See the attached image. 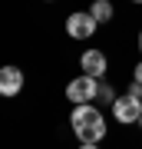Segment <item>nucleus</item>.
Listing matches in <instances>:
<instances>
[{
	"mask_svg": "<svg viewBox=\"0 0 142 149\" xmlns=\"http://www.w3.org/2000/svg\"><path fill=\"white\" fill-rule=\"evenodd\" d=\"M69 126H73V133L79 136V143H89V146H99V139L106 136V116L93 106V103H79V106H73V113H69Z\"/></svg>",
	"mask_w": 142,
	"mask_h": 149,
	"instance_id": "f257e3e1",
	"label": "nucleus"
},
{
	"mask_svg": "<svg viewBox=\"0 0 142 149\" xmlns=\"http://www.w3.org/2000/svg\"><path fill=\"white\" fill-rule=\"evenodd\" d=\"M132 80H136V83H142V60H139V66L132 70Z\"/></svg>",
	"mask_w": 142,
	"mask_h": 149,
	"instance_id": "9d476101",
	"label": "nucleus"
},
{
	"mask_svg": "<svg viewBox=\"0 0 142 149\" xmlns=\"http://www.w3.org/2000/svg\"><path fill=\"white\" fill-rule=\"evenodd\" d=\"M112 116H116V123H122V126H132V123H139L142 116V100H136V96H116V103H112Z\"/></svg>",
	"mask_w": 142,
	"mask_h": 149,
	"instance_id": "20e7f679",
	"label": "nucleus"
},
{
	"mask_svg": "<svg viewBox=\"0 0 142 149\" xmlns=\"http://www.w3.org/2000/svg\"><path fill=\"white\" fill-rule=\"evenodd\" d=\"M79 149H99V146H89V143H79Z\"/></svg>",
	"mask_w": 142,
	"mask_h": 149,
	"instance_id": "9b49d317",
	"label": "nucleus"
},
{
	"mask_svg": "<svg viewBox=\"0 0 142 149\" xmlns=\"http://www.w3.org/2000/svg\"><path fill=\"white\" fill-rule=\"evenodd\" d=\"M129 96H136V100H142V83H136V80H132V86H129Z\"/></svg>",
	"mask_w": 142,
	"mask_h": 149,
	"instance_id": "1a4fd4ad",
	"label": "nucleus"
},
{
	"mask_svg": "<svg viewBox=\"0 0 142 149\" xmlns=\"http://www.w3.org/2000/svg\"><path fill=\"white\" fill-rule=\"evenodd\" d=\"M46 3H50V0H46Z\"/></svg>",
	"mask_w": 142,
	"mask_h": 149,
	"instance_id": "2eb2a0df",
	"label": "nucleus"
},
{
	"mask_svg": "<svg viewBox=\"0 0 142 149\" xmlns=\"http://www.w3.org/2000/svg\"><path fill=\"white\" fill-rule=\"evenodd\" d=\"M89 13L96 17V23H109L112 20V3H109V0H93Z\"/></svg>",
	"mask_w": 142,
	"mask_h": 149,
	"instance_id": "0eeeda50",
	"label": "nucleus"
},
{
	"mask_svg": "<svg viewBox=\"0 0 142 149\" xmlns=\"http://www.w3.org/2000/svg\"><path fill=\"white\" fill-rule=\"evenodd\" d=\"M23 90V73L17 66H0V96H17Z\"/></svg>",
	"mask_w": 142,
	"mask_h": 149,
	"instance_id": "423d86ee",
	"label": "nucleus"
},
{
	"mask_svg": "<svg viewBox=\"0 0 142 149\" xmlns=\"http://www.w3.org/2000/svg\"><path fill=\"white\" fill-rule=\"evenodd\" d=\"M139 50H142V33H139Z\"/></svg>",
	"mask_w": 142,
	"mask_h": 149,
	"instance_id": "ddd939ff",
	"label": "nucleus"
},
{
	"mask_svg": "<svg viewBox=\"0 0 142 149\" xmlns=\"http://www.w3.org/2000/svg\"><path fill=\"white\" fill-rule=\"evenodd\" d=\"M132 3H142V0H132Z\"/></svg>",
	"mask_w": 142,
	"mask_h": 149,
	"instance_id": "4468645a",
	"label": "nucleus"
},
{
	"mask_svg": "<svg viewBox=\"0 0 142 149\" xmlns=\"http://www.w3.org/2000/svg\"><path fill=\"white\" fill-rule=\"evenodd\" d=\"M96 96H99V80L96 76H76L73 83H66V100L69 103H96Z\"/></svg>",
	"mask_w": 142,
	"mask_h": 149,
	"instance_id": "f03ea898",
	"label": "nucleus"
},
{
	"mask_svg": "<svg viewBox=\"0 0 142 149\" xmlns=\"http://www.w3.org/2000/svg\"><path fill=\"white\" fill-rule=\"evenodd\" d=\"M136 126H139V129H142V116H139V123H136Z\"/></svg>",
	"mask_w": 142,
	"mask_h": 149,
	"instance_id": "f8f14e48",
	"label": "nucleus"
},
{
	"mask_svg": "<svg viewBox=\"0 0 142 149\" xmlns=\"http://www.w3.org/2000/svg\"><path fill=\"white\" fill-rule=\"evenodd\" d=\"M79 66H83L86 76H96V80H103L106 76V66H109V60H106L103 50H86L83 56H79Z\"/></svg>",
	"mask_w": 142,
	"mask_h": 149,
	"instance_id": "39448f33",
	"label": "nucleus"
},
{
	"mask_svg": "<svg viewBox=\"0 0 142 149\" xmlns=\"http://www.w3.org/2000/svg\"><path fill=\"white\" fill-rule=\"evenodd\" d=\"M96 100H99V103H109V106H112V103H116V93H112V86H109V83H99V96H96Z\"/></svg>",
	"mask_w": 142,
	"mask_h": 149,
	"instance_id": "6e6552de",
	"label": "nucleus"
},
{
	"mask_svg": "<svg viewBox=\"0 0 142 149\" xmlns=\"http://www.w3.org/2000/svg\"><path fill=\"white\" fill-rule=\"evenodd\" d=\"M96 27H99V23H96V17L89 10H76V13L66 17V33L73 40H89L96 33Z\"/></svg>",
	"mask_w": 142,
	"mask_h": 149,
	"instance_id": "7ed1b4c3",
	"label": "nucleus"
}]
</instances>
